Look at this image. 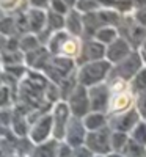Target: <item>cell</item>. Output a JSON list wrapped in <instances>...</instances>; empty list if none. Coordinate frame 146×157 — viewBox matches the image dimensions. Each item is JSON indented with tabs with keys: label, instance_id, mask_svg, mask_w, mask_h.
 <instances>
[{
	"label": "cell",
	"instance_id": "1",
	"mask_svg": "<svg viewBox=\"0 0 146 157\" xmlns=\"http://www.w3.org/2000/svg\"><path fill=\"white\" fill-rule=\"evenodd\" d=\"M112 68H113V64L107 58L99 60V61L86 63V64L79 68L77 82H79V85H83L86 88L104 83V82H107V78L112 72Z\"/></svg>",
	"mask_w": 146,
	"mask_h": 157
},
{
	"label": "cell",
	"instance_id": "2",
	"mask_svg": "<svg viewBox=\"0 0 146 157\" xmlns=\"http://www.w3.org/2000/svg\"><path fill=\"white\" fill-rule=\"evenodd\" d=\"M144 66L143 61H141V57L137 50H134L132 54L124 58L123 61H119L118 64H113V68H112V72L107 78V82L109 80H116V78H119V80H124V82H130L132 78H134L138 71Z\"/></svg>",
	"mask_w": 146,
	"mask_h": 157
},
{
	"label": "cell",
	"instance_id": "3",
	"mask_svg": "<svg viewBox=\"0 0 146 157\" xmlns=\"http://www.w3.org/2000/svg\"><path fill=\"white\" fill-rule=\"evenodd\" d=\"M85 146L94 155H109L110 152H113L110 126L104 127L101 130H94V132H88L86 140H85Z\"/></svg>",
	"mask_w": 146,
	"mask_h": 157
},
{
	"label": "cell",
	"instance_id": "4",
	"mask_svg": "<svg viewBox=\"0 0 146 157\" xmlns=\"http://www.w3.org/2000/svg\"><path fill=\"white\" fill-rule=\"evenodd\" d=\"M75 68V63L72 61V58L63 57V55H55L54 58H50V61L47 63V66L44 68L47 77L52 82L55 83H61L64 78H68L69 75H72Z\"/></svg>",
	"mask_w": 146,
	"mask_h": 157
},
{
	"label": "cell",
	"instance_id": "5",
	"mask_svg": "<svg viewBox=\"0 0 146 157\" xmlns=\"http://www.w3.org/2000/svg\"><path fill=\"white\" fill-rule=\"evenodd\" d=\"M88 96H90V107L91 112L96 113H107L110 107V99H112V90L107 82L90 86L88 88Z\"/></svg>",
	"mask_w": 146,
	"mask_h": 157
},
{
	"label": "cell",
	"instance_id": "6",
	"mask_svg": "<svg viewBox=\"0 0 146 157\" xmlns=\"http://www.w3.org/2000/svg\"><path fill=\"white\" fill-rule=\"evenodd\" d=\"M72 118V113L69 110V105L66 101H60L55 104L54 112H52V120H54V130H52V137L58 141H63L66 137V129Z\"/></svg>",
	"mask_w": 146,
	"mask_h": 157
},
{
	"label": "cell",
	"instance_id": "7",
	"mask_svg": "<svg viewBox=\"0 0 146 157\" xmlns=\"http://www.w3.org/2000/svg\"><path fill=\"white\" fill-rule=\"evenodd\" d=\"M66 102H68L72 116H75V118H82L83 120L88 113H91L88 88L83 86V85H77L75 90L72 91V94L68 98Z\"/></svg>",
	"mask_w": 146,
	"mask_h": 157
},
{
	"label": "cell",
	"instance_id": "8",
	"mask_svg": "<svg viewBox=\"0 0 146 157\" xmlns=\"http://www.w3.org/2000/svg\"><path fill=\"white\" fill-rule=\"evenodd\" d=\"M105 54H107V46H104L102 43H99L94 38L85 39L82 43L80 54L77 57V64L79 66H83V64L91 63V61L105 60Z\"/></svg>",
	"mask_w": 146,
	"mask_h": 157
},
{
	"label": "cell",
	"instance_id": "9",
	"mask_svg": "<svg viewBox=\"0 0 146 157\" xmlns=\"http://www.w3.org/2000/svg\"><path fill=\"white\" fill-rule=\"evenodd\" d=\"M141 121V116L138 113V110L134 107L124 113L119 115H110L109 116V126L112 130H118V132H126L130 134L138 123Z\"/></svg>",
	"mask_w": 146,
	"mask_h": 157
},
{
	"label": "cell",
	"instance_id": "10",
	"mask_svg": "<svg viewBox=\"0 0 146 157\" xmlns=\"http://www.w3.org/2000/svg\"><path fill=\"white\" fill-rule=\"evenodd\" d=\"M118 32H119V36H123L126 41L132 46V49L137 50L144 41H146V29L138 25L134 17H132V22H121V25L118 27Z\"/></svg>",
	"mask_w": 146,
	"mask_h": 157
},
{
	"label": "cell",
	"instance_id": "11",
	"mask_svg": "<svg viewBox=\"0 0 146 157\" xmlns=\"http://www.w3.org/2000/svg\"><path fill=\"white\" fill-rule=\"evenodd\" d=\"M134 107H135V94L130 91V88L116 91V93H112L110 107H109V116L110 115L124 113V112L134 109Z\"/></svg>",
	"mask_w": 146,
	"mask_h": 157
},
{
	"label": "cell",
	"instance_id": "12",
	"mask_svg": "<svg viewBox=\"0 0 146 157\" xmlns=\"http://www.w3.org/2000/svg\"><path fill=\"white\" fill-rule=\"evenodd\" d=\"M86 134H88V130H86V127L83 124V120L82 118L72 116L69 124H68V129H66L64 141L68 143V145H71L72 148L83 146L85 140H86Z\"/></svg>",
	"mask_w": 146,
	"mask_h": 157
},
{
	"label": "cell",
	"instance_id": "13",
	"mask_svg": "<svg viewBox=\"0 0 146 157\" xmlns=\"http://www.w3.org/2000/svg\"><path fill=\"white\" fill-rule=\"evenodd\" d=\"M134 49L132 46L126 41L123 36H119L116 41H113L110 46H107V54H105V58H107L112 64H118L119 61H123L124 58H127Z\"/></svg>",
	"mask_w": 146,
	"mask_h": 157
},
{
	"label": "cell",
	"instance_id": "14",
	"mask_svg": "<svg viewBox=\"0 0 146 157\" xmlns=\"http://www.w3.org/2000/svg\"><path fill=\"white\" fill-rule=\"evenodd\" d=\"M52 130H54V120H52V115H44L39 118V121L32 127L30 132V138L33 143H41L47 141V138L52 135Z\"/></svg>",
	"mask_w": 146,
	"mask_h": 157
},
{
	"label": "cell",
	"instance_id": "15",
	"mask_svg": "<svg viewBox=\"0 0 146 157\" xmlns=\"http://www.w3.org/2000/svg\"><path fill=\"white\" fill-rule=\"evenodd\" d=\"M64 29L71 36H82L83 35V14L79 13L75 8L71 10L68 14H66V24H64Z\"/></svg>",
	"mask_w": 146,
	"mask_h": 157
},
{
	"label": "cell",
	"instance_id": "16",
	"mask_svg": "<svg viewBox=\"0 0 146 157\" xmlns=\"http://www.w3.org/2000/svg\"><path fill=\"white\" fill-rule=\"evenodd\" d=\"M27 25H29V30L35 33H41L47 25V13L38 8L30 10L27 13Z\"/></svg>",
	"mask_w": 146,
	"mask_h": 157
},
{
	"label": "cell",
	"instance_id": "17",
	"mask_svg": "<svg viewBox=\"0 0 146 157\" xmlns=\"http://www.w3.org/2000/svg\"><path fill=\"white\" fill-rule=\"evenodd\" d=\"M83 124L88 132H94V130H101L109 126V115L107 113H96L91 112L83 118Z\"/></svg>",
	"mask_w": 146,
	"mask_h": 157
},
{
	"label": "cell",
	"instance_id": "18",
	"mask_svg": "<svg viewBox=\"0 0 146 157\" xmlns=\"http://www.w3.org/2000/svg\"><path fill=\"white\" fill-rule=\"evenodd\" d=\"M58 140L52 138L41 143L33 152V157H58Z\"/></svg>",
	"mask_w": 146,
	"mask_h": 157
},
{
	"label": "cell",
	"instance_id": "19",
	"mask_svg": "<svg viewBox=\"0 0 146 157\" xmlns=\"http://www.w3.org/2000/svg\"><path fill=\"white\" fill-rule=\"evenodd\" d=\"M80 49H82V43L80 39L75 38V36H69L68 39L64 41L61 50H60V55L63 57H68V58H77L79 54H80Z\"/></svg>",
	"mask_w": 146,
	"mask_h": 157
},
{
	"label": "cell",
	"instance_id": "20",
	"mask_svg": "<svg viewBox=\"0 0 146 157\" xmlns=\"http://www.w3.org/2000/svg\"><path fill=\"white\" fill-rule=\"evenodd\" d=\"M118 38H119V32H118L116 27H102L94 35V39H98V41L102 43L104 46H110Z\"/></svg>",
	"mask_w": 146,
	"mask_h": 157
},
{
	"label": "cell",
	"instance_id": "21",
	"mask_svg": "<svg viewBox=\"0 0 146 157\" xmlns=\"http://www.w3.org/2000/svg\"><path fill=\"white\" fill-rule=\"evenodd\" d=\"M66 24V16L58 14L55 11H47V30L49 32H61Z\"/></svg>",
	"mask_w": 146,
	"mask_h": 157
},
{
	"label": "cell",
	"instance_id": "22",
	"mask_svg": "<svg viewBox=\"0 0 146 157\" xmlns=\"http://www.w3.org/2000/svg\"><path fill=\"white\" fill-rule=\"evenodd\" d=\"M129 88H130V91H132L135 96L146 90V66H143V68L138 71V74L129 82Z\"/></svg>",
	"mask_w": 146,
	"mask_h": 157
},
{
	"label": "cell",
	"instance_id": "23",
	"mask_svg": "<svg viewBox=\"0 0 146 157\" xmlns=\"http://www.w3.org/2000/svg\"><path fill=\"white\" fill-rule=\"evenodd\" d=\"M121 154L124 157H146V146L140 145L135 140L129 138L127 145H126V148L123 149Z\"/></svg>",
	"mask_w": 146,
	"mask_h": 157
},
{
	"label": "cell",
	"instance_id": "24",
	"mask_svg": "<svg viewBox=\"0 0 146 157\" xmlns=\"http://www.w3.org/2000/svg\"><path fill=\"white\" fill-rule=\"evenodd\" d=\"M129 134L126 132H118V130H112V149L113 152H123L129 141Z\"/></svg>",
	"mask_w": 146,
	"mask_h": 157
},
{
	"label": "cell",
	"instance_id": "25",
	"mask_svg": "<svg viewBox=\"0 0 146 157\" xmlns=\"http://www.w3.org/2000/svg\"><path fill=\"white\" fill-rule=\"evenodd\" d=\"M101 3L99 0H77L75 3V10L82 14H86V13H93V11H98L101 10Z\"/></svg>",
	"mask_w": 146,
	"mask_h": 157
},
{
	"label": "cell",
	"instance_id": "26",
	"mask_svg": "<svg viewBox=\"0 0 146 157\" xmlns=\"http://www.w3.org/2000/svg\"><path fill=\"white\" fill-rule=\"evenodd\" d=\"M129 137L132 140H135L137 143H140V145L146 146V121L141 120L134 129H132V132L129 134Z\"/></svg>",
	"mask_w": 146,
	"mask_h": 157
},
{
	"label": "cell",
	"instance_id": "27",
	"mask_svg": "<svg viewBox=\"0 0 146 157\" xmlns=\"http://www.w3.org/2000/svg\"><path fill=\"white\" fill-rule=\"evenodd\" d=\"M38 44H39V39L33 35H29V36H24L22 41H21V49L25 50V52H33L38 49Z\"/></svg>",
	"mask_w": 146,
	"mask_h": 157
},
{
	"label": "cell",
	"instance_id": "28",
	"mask_svg": "<svg viewBox=\"0 0 146 157\" xmlns=\"http://www.w3.org/2000/svg\"><path fill=\"white\" fill-rule=\"evenodd\" d=\"M135 109L138 110L141 120L146 121V90L135 96Z\"/></svg>",
	"mask_w": 146,
	"mask_h": 157
},
{
	"label": "cell",
	"instance_id": "29",
	"mask_svg": "<svg viewBox=\"0 0 146 157\" xmlns=\"http://www.w3.org/2000/svg\"><path fill=\"white\" fill-rule=\"evenodd\" d=\"M50 10L58 13V14H63V16H66L71 11V8L64 2H61V0H50Z\"/></svg>",
	"mask_w": 146,
	"mask_h": 157
},
{
	"label": "cell",
	"instance_id": "30",
	"mask_svg": "<svg viewBox=\"0 0 146 157\" xmlns=\"http://www.w3.org/2000/svg\"><path fill=\"white\" fill-rule=\"evenodd\" d=\"M74 154V148L71 145H68L64 140L58 143V157H72Z\"/></svg>",
	"mask_w": 146,
	"mask_h": 157
},
{
	"label": "cell",
	"instance_id": "31",
	"mask_svg": "<svg viewBox=\"0 0 146 157\" xmlns=\"http://www.w3.org/2000/svg\"><path fill=\"white\" fill-rule=\"evenodd\" d=\"M132 17H134V21L138 25H141V27L146 29V6L135 10V13H134V16H132Z\"/></svg>",
	"mask_w": 146,
	"mask_h": 157
},
{
	"label": "cell",
	"instance_id": "32",
	"mask_svg": "<svg viewBox=\"0 0 146 157\" xmlns=\"http://www.w3.org/2000/svg\"><path fill=\"white\" fill-rule=\"evenodd\" d=\"M72 157H94V154H93V152L83 145V146L74 148V154H72Z\"/></svg>",
	"mask_w": 146,
	"mask_h": 157
},
{
	"label": "cell",
	"instance_id": "33",
	"mask_svg": "<svg viewBox=\"0 0 146 157\" xmlns=\"http://www.w3.org/2000/svg\"><path fill=\"white\" fill-rule=\"evenodd\" d=\"M19 3H21V0H0V8L5 10V11H11Z\"/></svg>",
	"mask_w": 146,
	"mask_h": 157
},
{
	"label": "cell",
	"instance_id": "34",
	"mask_svg": "<svg viewBox=\"0 0 146 157\" xmlns=\"http://www.w3.org/2000/svg\"><path fill=\"white\" fill-rule=\"evenodd\" d=\"M30 3L33 5V8L43 10V8H46L47 5H50V0H30Z\"/></svg>",
	"mask_w": 146,
	"mask_h": 157
},
{
	"label": "cell",
	"instance_id": "35",
	"mask_svg": "<svg viewBox=\"0 0 146 157\" xmlns=\"http://www.w3.org/2000/svg\"><path fill=\"white\" fill-rule=\"evenodd\" d=\"M137 52L140 54V57H141V61H143V64L146 66V41L137 49Z\"/></svg>",
	"mask_w": 146,
	"mask_h": 157
},
{
	"label": "cell",
	"instance_id": "36",
	"mask_svg": "<svg viewBox=\"0 0 146 157\" xmlns=\"http://www.w3.org/2000/svg\"><path fill=\"white\" fill-rule=\"evenodd\" d=\"M132 3H134V8L135 10H138V8L146 6V0H132Z\"/></svg>",
	"mask_w": 146,
	"mask_h": 157
},
{
	"label": "cell",
	"instance_id": "37",
	"mask_svg": "<svg viewBox=\"0 0 146 157\" xmlns=\"http://www.w3.org/2000/svg\"><path fill=\"white\" fill-rule=\"evenodd\" d=\"M61 2H64L66 5H68V6H69V8L72 10V8H75V3H77V0H61Z\"/></svg>",
	"mask_w": 146,
	"mask_h": 157
},
{
	"label": "cell",
	"instance_id": "38",
	"mask_svg": "<svg viewBox=\"0 0 146 157\" xmlns=\"http://www.w3.org/2000/svg\"><path fill=\"white\" fill-rule=\"evenodd\" d=\"M105 157H124L121 152H110L109 155H105Z\"/></svg>",
	"mask_w": 146,
	"mask_h": 157
},
{
	"label": "cell",
	"instance_id": "39",
	"mask_svg": "<svg viewBox=\"0 0 146 157\" xmlns=\"http://www.w3.org/2000/svg\"><path fill=\"white\" fill-rule=\"evenodd\" d=\"M94 157H105V155H94Z\"/></svg>",
	"mask_w": 146,
	"mask_h": 157
}]
</instances>
